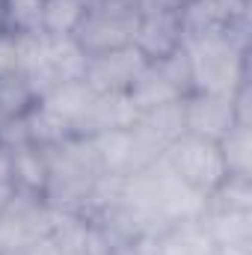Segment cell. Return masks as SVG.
Returning a JSON list of instances; mask_svg holds the SVG:
<instances>
[{"label":"cell","mask_w":252,"mask_h":255,"mask_svg":"<svg viewBox=\"0 0 252 255\" xmlns=\"http://www.w3.org/2000/svg\"><path fill=\"white\" fill-rule=\"evenodd\" d=\"M217 145L226 163V175L252 178V125L238 122Z\"/></svg>","instance_id":"obj_17"},{"label":"cell","mask_w":252,"mask_h":255,"mask_svg":"<svg viewBox=\"0 0 252 255\" xmlns=\"http://www.w3.org/2000/svg\"><path fill=\"white\" fill-rule=\"evenodd\" d=\"M60 220L63 211L51 208L45 196L15 190L9 205L0 211V255H21L30 244L51 235Z\"/></svg>","instance_id":"obj_5"},{"label":"cell","mask_w":252,"mask_h":255,"mask_svg":"<svg viewBox=\"0 0 252 255\" xmlns=\"http://www.w3.org/2000/svg\"><path fill=\"white\" fill-rule=\"evenodd\" d=\"M184 54H187L193 92L232 95L238 92V86L250 80L247 33L184 39Z\"/></svg>","instance_id":"obj_2"},{"label":"cell","mask_w":252,"mask_h":255,"mask_svg":"<svg viewBox=\"0 0 252 255\" xmlns=\"http://www.w3.org/2000/svg\"><path fill=\"white\" fill-rule=\"evenodd\" d=\"M92 145H95L101 172L113 175V178H127V175H133V172H139L163 157V148L139 125L92 136Z\"/></svg>","instance_id":"obj_7"},{"label":"cell","mask_w":252,"mask_h":255,"mask_svg":"<svg viewBox=\"0 0 252 255\" xmlns=\"http://www.w3.org/2000/svg\"><path fill=\"white\" fill-rule=\"evenodd\" d=\"M163 160L187 187H193L202 196H208L226 178V163H223L220 145L214 139H205L196 133H181L175 142H169L163 151Z\"/></svg>","instance_id":"obj_6"},{"label":"cell","mask_w":252,"mask_h":255,"mask_svg":"<svg viewBox=\"0 0 252 255\" xmlns=\"http://www.w3.org/2000/svg\"><path fill=\"white\" fill-rule=\"evenodd\" d=\"M39 95L33 92V86L27 83V77L21 71H12L6 77H0V119H21L36 107Z\"/></svg>","instance_id":"obj_18"},{"label":"cell","mask_w":252,"mask_h":255,"mask_svg":"<svg viewBox=\"0 0 252 255\" xmlns=\"http://www.w3.org/2000/svg\"><path fill=\"white\" fill-rule=\"evenodd\" d=\"M205 211H252V178L226 175L205 196Z\"/></svg>","instance_id":"obj_20"},{"label":"cell","mask_w":252,"mask_h":255,"mask_svg":"<svg viewBox=\"0 0 252 255\" xmlns=\"http://www.w3.org/2000/svg\"><path fill=\"white\" fill-rule=\"evenodd\" d=\"M0 33H3V12H0Z\"/></svg>","instance_id":"obj_26"},{"label":"cell","mask_w":252,"mask_h":255,"mask_svg":"<svg viewBox=\"0 0 252 255\" xmlns=\"http://www.w3.org/2000/svg\"><path fill=\"white\" fill-rule=\"evenodd\" d=\"M6 154H9V175H12L15 190L45 196V187H48V151H45V145L21 142V145H9Z\"/></svg>","instance_id":"obj_13"},{"label":"cell","mask_w":252,"mask_h":255,"mask_svg":"<svg viewBox=\"0 0 252 255\" xmlns=\"http://www.w3.org/2000/svg\"><path fill=\"white\" fill-rule=\"evenodd\" d=\"M238 122L241 119L235 110V92L232 95L190 92L184 98V133H196V136L220 142Z\"/></svg>","instance_id":"obj_11"},{"label":"cell","mask_w":252,"mask_h":255,"mask_svg":"<svg viewBox=\"0 0 252 255\" xmlns=\"http://www.w3.org/2000/svg\"><path fill=\"white\" fill-rule=\"evenodd\" d=\"M136 24L139 0H89L71 39L86 57H95L133 45Z\"/></svg>","instance_id":"obj_4"},{"label":"cell","mask_w":252,"mask_h":255,"mask_svg":"<svg viewBox=\"0 0 252 255\" xmlns=\"http://www.w3.org/2000/svg\"><path fill=\"white\" fill-rule=\"evenodd\" d=\"M247 0H187L178 9L184 39L247 33Z\"/></svg>","instance_id":"obj_9"},{"label":"cell","mask_w":252,"mask_h":255,"mask_svg":"<svg viewBox=\"0 0 252 255\" xmlns=\"http://www.w3.org/2000/svg\"><path fill=\"white\" fill-rule=\"evenodd\" d=\"M89 0H45L42 33L45 36H74Z\"/></svg>","instance_id":"obj_21"},{"label":"cell","mask_w":252,"mask_h":255,"mask_svg":"<svg viewBox=\"0 0 252 255\" xmlns=\"http://www.w3.org/2000/svg\"><path fill=\"white\" fill-rule=\"evenodd\" d=\"M136 125L142 128L163 151L169 142H175L181 133H184V98L181 101H169V104H160V107H151L145 113H139Z\"/></svg>","instance_id":"obj_16"},{"label":"cell","mask_w":252,"mask_h":255,"mask_svg":"<svg viewBox=\"0 0 252 255\" xmlns=\"http://www.w3.org/2000/svg\"><path fill=\"white\" fill-rule=\"evenodd\" d=\"M0 125H3V119H0Z\"/></svg>","instance_id":"obj_27"},{"label":"cell","mask_w":252,"mask_h":255,"mask_svg":"<svg viewBox=\"0 0 252 255\" xmlns=\"http://www.w3.org/2000/svg\"><path fill=\"white\" fill-rule=\"evenodd\" d=\"M145 65H148V60L133 45H127V48H119V51L86 57L83 80L95 92H130V86L139 80Z\"/></svg>","instance_id":"obj_10"},{"label":"cell","mask_w":252,"mask_h":255,"mask_svg":"<svg viewBox=\"0 0 252 255\" xmlns=\"http://www.w3.org/2000/svg\"><path fill=\"white\" fill-rule=\"evenodd\" d=\"M45 151H48L45 202L63 214H83L89 193L104 175L92 139L68 136L63 142L45 145Z\"/></svg>","instance_id":"obj_1"},{"label":"cell","mask_w":252,"mask_h":255,"mask_svg":"<svg viewBox=\"0 0 252 255\" xmlns=\"http://www.w3.org/2000/svg\"><path fill=\"white\" fill-rule=\"evenodd\" d=\"M83 68L86 54L71 36H18V71L36 95H45L68 80H80Z\"/></svg>","instance_id":"obj_3"},{"label":"cell","mask_w":252,"mask_h":255,"mask_svg":"<svg viewBox=\"0 0 252 255\" xmlns=\"http://www.w3.org/2000/svg\"><path fill=\"white\" fill-rule=\"evenodd\" d=\"M0 12H3V33H12V36L42 33L45 0H0Z\"/></svg>","instance_id":"obj_19"},{"label":"cell","mask_w":252,"mask_h":255,"mask_svg":"<svg viewBox=\"0 0 252 255\" xmlns=\"http://www.w3.org/2000/svg\"><path fill=\"white\" fill-rule=\"evenodd\" d=\"M202 223L214 247H252V211H205Z\"/></svg>","instance_id":"obj_15"},{"label":"cell","mask_w":252,"mask_h":255,"mask_svg":"<svg viewBox=\"0 0 252 255\" xmlns=\"http://www.w3.org/2000/svg\"><path fill=\"white\" fill-rule=\"evenodd\" d=\"M217 247L202 223V217L184 220L157 238V255H214Z\"/></svg>","instance_id":"obj_14"},{"label":"cell","mask_w":252,"mask_h":255,"mask_svg":"<svg viewBox=\"0 0 252 255\" xmlns=\"http://www.w3.org/2000/svg\"><path fill=\"white\" fill-rule=\"evenodd\" d=\"M214 255H252V247H220Z\"/></svg>","instance_id":"obj_25"},{"label":"cell","mask_w":252,"mask_h":255,"mask_svg":"<svg viewBox=\"0 0 252 255\" xmlns=\"http://www.w3.org/2000/svg\"><path fill=\"white\" fill-rule=\"evenodd\" d=\"M21 255H65V250L60 244V238H57V232H51V235L39 238L36 244H30Z\"/></svg>","instance_id":"obj_23"},{"label":"cell","mask_w":252,"mask_h":255,"mask_svg":"<svg viewBox=\"0 0 252 255\" xmlns=\"http://www.w3.org/2000/svg\"><path fill=\"white\" fill-rule=\"evenodd\" d=\"M18 71V36L0 33V77Z\"/></svg>","instance_id":"obj_22"},{"label":"cell","mask_w":252,"mask_h":255,"mask_svg":"<svg viewBox=\"0 0 252 255\" xmlns=\"http://www.w3.org/2000/svg\"><path fill=\"white\" fill-rule=\"evenodd\" d=\"M3 181H12V175H9V154H6V148L0 145V184Z\"/></svg>","instance_id":"obj_24"},{"label":"cell","mask_w":252,"mask_h":255,"mask_svg":"<svg viewBox=\"0 0 252 255\" xmlns=\"http://www.w3.org/2000/svg\"><path fill=\"white\" fill-rule=\"evenodd\" d=\"M136 119H139V110L127 92H95L92 107H89L86 119L80 122L77 136L92 139V136H101L110 130H125V128L136 125Z\"/></svg>","instance_id":"obj_12"},{"label":"cell","mask_w":252,"mask_h":255,"mask_svg":"<svg viewBox=\"0 0 252 255\" xmlns=\"http://www.w3.org/2000/svg\"><path fill=\"white\" fill-rule=\"evenodd\" d=\"M184 45V30H181V15L172 6L139 0V24L133 36V48L148 60L157 63L169 54H175Z\"/></svg>","instance_id":"obj_8"}]
</instances>
